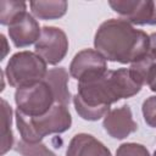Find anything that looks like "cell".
Listing matches in <instances>:
<instances>
[{"label": "cell", "instance_id": "10", "mask_svg": "<svg viewBox=\"0 0 156 156\" xmlns=\"http://www.w3.org/2000/svg\"><path fill=\"white\" fill-rule=\"evenodd\" d=\"M40 34L41 29L39 23L28 12L9 27L10 39L17 48H26L33 43H37L40 38Z\"/></svg>", "mask_w": 156, "mask_h": 156}, {"label": "cell", "instance_id": "7", "mask_svg": "<svg viewBox=\"0 0 156 156\" xmlns=\"http://www.w3.org/2000/svg\"><path fill=\"white\" fill-rule=\"evenodd\" d=\"M108 5L122 20L130 24L155 26L156 24V1L151 0H110Z\"/></svg>", "mask_w": 156, "mask_h": 156}, {"label": "cell", "instance_id": "6", "mask_svg": "<svg viewBox=\"0 0 156 156\" xmlns=\"http://www.w3.org/2000/svg\"><path fill=\"white\" fill-rule=\"evenodd\" d=\"M68 50V39L66 33L57 27H43L41 34L35 43V54H38L48 65L61 62Z\"/></svg>", "mask_w": 156, "mask_h": 156}, {"label": "cell", "instance_id": "16", "mask_svg": "<svg viewBox=\"0 0 156 156\" xmlns=\"http://www.w3.org/2000/svg\"><path fill=\"white\" fill-rule=\"evenodd\" d=\"M15 150L22 156H57L43 143H27L22 139L16 144Z\"/></svg>", "mask_w": 156, "mask_h": 156}, {"label": "cell", "instance_id": "12", "mask_svg": "<svg viewBox=\"0 0 156 156\" xmlns=\"http://www.w3.org/2000/svg\"><path fill=\"white\" fill-rule=\"evenodd\" d=\"M44 80L52 90L55 102L67 106L71 101V93L68 90V72L65 67H56L48 71Z\"/></svg>", "mask_w": 156, "mask_h": 156}, {"label": "cell", "instance_id": "22", "mask_svg": "<svg viewBox=\"0 0 156 156\" xmlns=\"http://www.w3.org/2000/svg\"><path fill=\"white\" fill-rule=\"evenodd\" d=\"M152 156H156V150H155V152H154V155Z\"/></svg>", "mask_w": 156, "mask_h": 156}, {"label": "cell", "instance_id": "4", "mask_svg": "<svg viewBox=\"0 0 156 156\" xmlns=\"http://www.w3.org/2000/svg\"><path fill=\"white\" fill-rule=\"evenodd\" d=\"M48 63L35 52L20 51L9 60L5 76L11 87L18 89L43 80L48 73Z\"/></svg>", "mask_w": 156, "mask_h": 156}, {"label": "cell", "instance_id": "17", "mask_svg": "<svg viewBox=\"0 0 156 156\" xmlns=\"http://www.w3.org/2000/svg\"><path fill=\"white\" fill-rule=\"evenodd\" d=\"M116 156H150V152L141 144L124 143L118 146L116 151Z\"/></svg>", "mask_w": 156, "mask_h": 156}, {"label": "cell", "instance_id": "8", "mask_svg": "<svg viewBox=\"0 0 156 156\" xmlns=\"http://www.w3.org/2000/svg\"><path fill=\"white\" fill-rule=\"evenodd\" d=\"M107 71L104 56L94 49H84L76 54L71 65L69 74L78 82H87L102 76Z\"/></svg>", "mask_w": 156, "mask_h": 156}, {"label": "cell", "instance_id": "13", "mask_svg": "<svg viewBox=\"0 0 156 156\" xmlns=\"http://www.w3.org/2000/svg\"><path fill=\"white\" fill-rule=\"evenodd\" d=\"M32 13L39 20H56L62 17L68 7L67 1H30L29 2Z\"/></svg>", "mask_w": 156, "mask_h": 156}, {"label": "cell", "instance_id": "9", "mask_svg": "<svg viewBox=\"0 0 156 156\" xmlns=\"http://www.w3.org/2000/svg\"><path fill=\"white\" fill-rule=\"evenodd\" d=\"M102 126L105 132L115 139H124L138 129V124L133 119L132 110L128 105L110 110L104 117Z\"/></svg>", "mask_w": 156, "mask_h": 156}, {"label": "cell", "instance_id": "21", "mask_svg": "<svg viewBox=\"0 0 156 156\" xmlns=\"http://www.w3.org/2000/svg\"><path fill=\"white\" fill-rule=\"evenodd\" d=\"M0 38H1V41H2V44H4V50H2V58L5 57V55L7 54V51H9V46H7V43H6V38H5V35L4 34H1L0 35Z\"/></svg>", "mask_w": 156, "mask_h": 156}, {"label": "cell", "instance_id": "15", "mask_svg": "<svg viewBox=\"0 0 156 156\" xmlns=\"http://www.w3.org/2000/svg\"><path fill=\"white\" fill-rule=\"evenodd\" d=\"M11 122L12 108L5 99H1V155H5L13 146Z\"/></svg>", "mask_w": 156, "mask_h": 156}, {"label": "cell", "instance_id": "2", "mask_svg": "<svg viewBox=\"0 0 156 156\" xmlns=\"http://www.w3.org/2000/svg\"><path fill=\"white\" fill-rule=\"evenodd\" d=\"M94 46L107 61L135 63L149 56L150 37L122 18H110L98 28Z\"/></svg>", "mask_w": 156, "mask_h": 156}, {"label": "cell", "instance_id": "14", "mask_svg": "<svg viewBox=\"0 0 156 156\" xmlns=\"http://www.w3.org/2000/svg\"><path fill=\"white\" fill-rule=\"evenodd\" d=\"M27 13V4L24 1L1 0L0 1V23L11 26Z\"/></svg>", "mask_w": 156, "mask_h": 156}, {"label": "cell", "instance_id": "3", "mask_svg": "<svg viewBox=\"0 0 156 156\" xmlns=\"http://www.w3.org/2000/svg\"><path fill=\"white\" fill-rule=\"evenodd\" d=\"M72 124L71 113L65 105L55 104L45 115L29 117L16 111V126L27 143H40L49 134H60L69 129Z\"/></svg>", "mask_w": 156, "mask_h": 156}, {"label": "cell", "instance_id": "11", "mask_svg": "<svg viewBox=\"0 0 156 156\" xmlns=\"http://www.w3.org/2000/svg\"><path fill=\"white\" fill-rule=\"evenodd\" d=\"M66 156H112L111 151L96 138L87 133L76 134L66 150Z\"/></svg>", "mask_w": 156, "mask_h": 156}, {"label": "cell", "instance_id": "19", "mask_svg": "<svg viewBox=\"0 0 156 156\" xmlns=\"http://www.w3.org/2000/svg\"><path fill=\"white\" fill-rule=\"evenodd\" d=\"M145 84L150 88V90L156 93V63L152 61L147 68L146 77H145Z\"/></svg>", "mask_w": 156, "mask_h": 156}, {"label": "cell", "instance_id": "5", "mask_svg": "<svg viewBox=\"0 0 156 156\" xmlns=\"http://www.w3.org/2000/svg\"><path fill=\"white\" fill-rule=\"evenodd\" d=\"M15 102L17 110L29 117L45 115L56 104L52 90L44 79L32 85L16 89Z\"/></svg>", "mask_w": 156, "mask_h": 156}, {"label": "cell", "instance_id": "1", "mask_svg": "<svg viewBox=\"0 0 156 156\" xmlns=\"http://www.w3.org/2000/svg\"><path fill=\"white\" fill-rule=\"evenodd\" d=\"M141 90L129 68L107 69L102 76L78 82V93L73 96L77 113L87 121H98L110 112L112 104L130 98Z\"/></svg>", "mask_w": 156, "mask_h": 156}, {"label": "cell", "instance_id": "20", "mask_svg": "<svg viewBox=\"0 0 156 156\" xmlns=\"http://www.w3.org/2000/svg\"><path fill=\"white\" fill-rule=\"evenodd\" d=\"M150 37V46H149V57L156 60V32L152 33Z\"/></svg>", "mask_w": 156, "mask_h": 156}, {"label": "cell", "instance_id": "18", "mask_svg": "<svg viewBox=\"0 0 156 156\" xmlns=\"http://www.w3.org/2000/svg\"><path fill=\"white\" fill-rule=\"evenodd\" d=\"M143 116L147 126L156 128V96H150L143 102Z\"/></svg>", "mask_w": 156, "mask_h": 156}]
</instances>
